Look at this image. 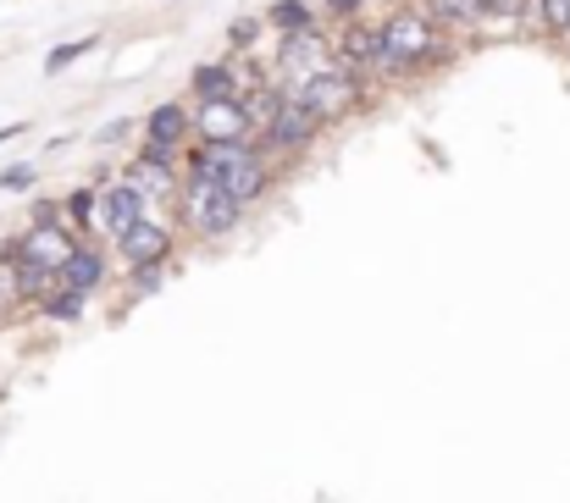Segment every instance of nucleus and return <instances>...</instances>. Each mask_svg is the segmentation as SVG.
Instances as JSON below:
<instances>
[{"label":"nucleus","mask_w":570,"mask_h":503,"mask_svg":"<svg viewBox=\"0 0 570 503\" xmlns=\"http://www.w3.org/2000/svg\"><path fill=\"white\" fill-rule=\"evenodd\" d=\"M194 172H211L238 205H250V200H261L266 194V149L256 144V139H244V144H200L194 149Z\"/></svg>","instance_id":"nucleus-1"},{"label":"nucleus","mask_w":570,"mask_h":503,"mask_svg":"<svg viewBox=\"0 0 570 503\" xmlns=\"http://www.w3.org/2000/svg\"><path fill=\"white\" fill-rule=\"evenodd\" d=\"M305 111H316L321 122H339V117H349L355 106H360V77H355V67L339 56V67H328V72H316L310 83H299V89H288Z\"/></svg>","instance_id":"nucleus-2"},{"label":"nucleus","mask_w":570,"mask_h":503,"mask_svg":"<svg viewBox=\"0 0 570 503\" xmlns=\"http://www.w3.org/2000/svg\"><path fill=\"white\" fill-rule=\"evenodd\" d=\"M382 39H388V56L404 72H416V67H427V61L443 56V34H438V23L427 12H393L382 23Z\"/></svg>","instance_id":"nucleus-3"},{"label":"nucleus","mask_w":570,"mask_h":503,"mask_svg":"<svg viewBox=\"0 0 570 503\" xmlns=\"http://www.w3.org/2000/svg\"><path fill=\"white\" fill-rule=\"evenodd\" d=\"M183 216H189V227L194 232H205V238H222V232H233L238 227V216H244V205L211 178V172H194L189 178V194H183Z\"/></svg>","instance_id":"nucleus-4"},{"label":"nucleus","mask_w":570,"mask_h":503,"mask_svg":"<svg viewBox=\"0 0 570 503\" xmlns=\"http://www.w3.org/2000/svg\"><path fill=\"white\" fill-rule=\"evenodd\" d=\"M194 139L200 144H244V139H256V122L244 111V100H200L194 106Z\"/></svg>","instance_id":"nucleus-5"},{"label":"nucleus","mask_w":570,"mask_h":503,"mask_svg":"<svg viewBox=\"0 0 570 503\" xmlns=\"http://www.w3.org/2000/svg\"><path fill=\"white\" fill-rule=\"evenodd\" d=\"M133 221H144V189L139 183H111L95 205V232H111L122 238Z\"/></svg>","instance_id":"nucleus-6"},{"label":"nucleus","mask_w":570,"mask_h":503,"mask_svg":"<svg viewBox=\"0 0 570 503\" xmlns=\"http://www.w3.org/2000/svg\"><path fill=\"white\" fill-rule=\"evenodd\" d=\"M321 128H328V122H321L316 111H305L294 95L283 100V111L272 117V128H266V149H305Z\"/></svg>","instance_id":"nucleus-7"},{"label":"nucleus","mask_w":570,"mask_h":503,"mask_svg":"<svg viewBox=\"0 0 570 503\" xmlns=\"http://www.w3.org/2000/svg\"><path fill=\"white\" fill-rule=\"evenodd\" d=\"M7 255L17 261V266H45V272H56L67 255H72V243H67V232L61 227H34L23 243H12Z\"/></svg>","instance_id":"nucleus-8"},{"label":"nucleus","mask_w":570,"mask_h":503,"mask_svg":"<svg viewBox=\"0 0 570 503\" xmlns=\"http://www.w3.org/2000/svg\"><path fill=\"white\" fill-rule=\"evenodd\" d=\"M117 243H122V255H128L133 266H161V261H167V249H173V232L144 216V221H133Z\"/></svg>","instance_id":"nucleus-9"},{"label":"nucleus","mask_w":570,"mask_h":503,"mask_svg":"<svg viewBox=\"0 0 570 503\" xmlns=\"http://www.w3.org/2000/svg\"><path fill=\"white\" fill-rule=\"evenodd\" d=\"M189 128H194V117H189V106H178V100L155 106V111L144 117V139H150V149H178V144L189 139Z\"/></svg>","instance_id":"nucleus-10"},{"label":"nucleus","mask_w":570,"mask_h":503,"mask_svg":"<svg viewBox=\"0 0 570 503\" xmlns=\"http://www.w3.org/2000/svg\"><path fill=\"white\" fill-rule=\"evenodd\" d=\"M106 283V261L90 255V249H72V255L56 266V288H72V294H95Z\"/></svg>","instance_id":"nucleus-11"},{"label":"nucleus","mask_w":570,"mask_h":503,"mask_svg":"<svg viewBox=\"0 0 570 503\" xmlns=\"http://www.w3.org/2000/svg\"><path fill=\"white\" fill-rule=\"evenodd\" d=\"M194 95L200 100H244L250 89L238 83V67L233 61H205V67H194Z\"/></svg>","instance_id":"nucleus-12"},{"label":"nucleus","mask_w":570,"mask_h":503,"mask_svg":"<svg viewBox=\"0 0 570 503\" xmlns=\"http://www.w3.org/2000/svg\"><path fill=\"white\" fill-rule=\"evenodd\" d=\"M310 23H316L310 0H277L272 7V28H283V34H310Z\"/></svg>","instance_id":"nucleus-13"},{"label":"nucleus","mask_w":570,"mask_h":503,"mask_svg":"<svg viewBox=\"0 0 570 503\" xmlns=\"http://www.w3.org/2000/svg\"><path fill=\"white\" fill-rule=\"evenodd\" d=\"M482 12H487V0H432V12L427 17H449V23H482Z\"/></svg>","instance_id":"nucleus-14"},{"label":"nucleus","mask_w":570,"mask_h":503,"mask_svg":"<svg viewBox=\"0 0 570 503\" xmlns=\"http://www.w3.org/2000/svg\"><path fill=\"white\" fill-rule=\"evenodd\" d=\"M526 12H537V17H543V28H554V34H565V28H570V0H532Z\"/></svg>","instance_id":"nucleus-15"},{"label":"nucleus","mask_w":570,"mask_h":503,"mask_svg":"<svg viewBox=\"0 0 570 503\" xmlns=\"http://www.w3.org/2000/svg\"><path fill=\"white\" fill-rule=\"evenodd\" d=\"M78 310H84V294H72V288L45 299V315H56V321H78Z\"/></svg>","instance_id":"nucleus-16"},{"label":"nucleus","mask_w":570,"mask_h":503,"mask_svg":"<svg viewBox=\"0 0 570 503\" xmlns=\"http://www.w3.org/2000/svg\"><path fill=\"white\" fill-rule=\"evenodd\" d=\"M84 50H95V39H72V45H56L50 56H45V72H61V67H72Z\"/></svg>","instance_id":"nucleus-17"},{"label":"nucleus","mask_w":570,"mask_h":503,"mask_svg":"<svg viewBox=\"0 0 570 503\" xmlns=\"http://www.w3.org/2000/svg\"><path fill=\"white\" fill-rule=\"evenodd\" d=\"M34 183V166L28 160H17V166H7V172H0V189H12V194H23Z\"/></svg>","instance_id":"nucleus-18"},{"label":"nucleus","mask_w":570,"mask_h":503,"mask_svg":"<svg viewBox=\"0 0 570 503\" xmlns=\"http://www.w3.org/2000/svg\"><path fill=\"white\" fill-rule=\"evenodd\" d=\"M12 299H23V272L0 266V304H12Z\"/></svg>","instance_id":"nucleus-19"},{"label":"nucleus","mask_w":570,"mask_h":503,"mask_svg":"<svg viewBox=\"0 0 570 503\" xmlns=\"http://www.w3.org/2000/svg\"><path fill=\"white\" fill-rule=\"evenodd\" d=\"M133 288L139 294H155L161 288V266H133Z\"/></svg>","instance_id":"nucleus-20"},{"label":"nucleus","mask_w":570,"mask_h":503,"mask_svg":"<svg viewBox=\"0 0 570 503\" xmlns=\"http://www.w3.org/2000/svg\"><path fill=\"white\" fill-rule=\"evenodd\" d=\"M122 133H133L128 117H122V122H106V128H100V144H111V139H122Z\"/></svg>","instance_id":"nucleus-21"},{"label":"nucleus","mask_w":570,"mask_h":503,"mask_svg":"<svg viewBox=\"0 0 570 503\" xmlns=\"http://www.w3.org/2000/svg\"><path fill=\"white\" fill-rule=\"evenodd\" d=\"M321 7L339 12V17H355V12H360V0H321Z\"/></svg>","instance_id":"nucleus-22"},{"label":"nucleus","mask_w":570,"mask_h":503,"mask_svg":"<svg viewBox=\"0 0 570 503\" xmlns=\"http://www.w3.org/2000/svg\"><path fill=\"white\" fill-rule=\"evenodd\" d=\"M250 39H256V23H233V45H238V50L250 45Z\"/></svg>","instance_id":"nucleus-23"},{"label":"nucleus","mask_w":570,"mask_h":503,"mask_svg":"<svg viewBox=\"0 0 570 503\" xmlns=\"http://www.w3.org/2000/svg\"><path fill=\"white\" fill-rule=\"evenodd\" d=\"M17 133H23V128H0V144H7V139H17Z\"/></svg>","instance_id":"nucleus-24"}]
</instances>
